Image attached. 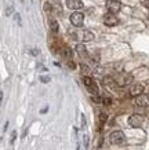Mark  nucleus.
<instances>
[{
  "mask_svg": "<svg viewBox=\"0 0 149 150\" xmlns=\"http://www.w3.org/2000/svg\"><path fill=\"white\" fill-rule=\"evenodd\" d=\"M109 142L112 145H122L126 142V135L123 131H113L111 135H109Z\"/></svg>",
  "mask_w": 149,
  "mask_h": 150,
  "instance_id": "obj_1",
  "label": "nucleus"
},
{
  "mask_svg": "<svg viewBox=\"0 0 149 150\" xmlns=\"http://www.w3.org/2000/svg\"><path fill=\"white\" fill-rule=\"evenodd\" d=\"M131 81H133V76L128 74V73H120V74H118V77L115 79V83H116L119 87H126V86H128Z\"/></svg>",
  "mask_w": 149,
  "mask_h": 150,
  "instance_id": "obj_2",
  "label": "nucleus"
},
{
  "mask_svg": "<svg viewBox=\"0 0 149 150\" xmlns=\"http://www.w3.org/2000/svg\"><path fill=\"white\" fill-rule=\"evenodd\" d=\"M144 120H145V117L142 114H133V116H130V118H128V124H130V127H133V128H138L141 124L144 123Z\"/></svg>",
  "mask_w": 149,
  "mask_h": 150,
  "instance_id": "obj_3",
  "label": "nucleus"
},
{
  "mask_svg": "<svg viewBox=\"0 0 149 150\" xmlns=\"http://www.w3.org/2000/svg\"><path fill=\"white\" fill-rule=\"evenodd\" d=\"M83 83H84V86H86L93 94H97V92H98V87H97L95 81L90 76H83Z\"/></svg>",
  "mask_w": 149,
  "mask_h": 150,
  "instance_id": "obj_4",
  "label": "nucleus"
},
{
  "mask_svg": "<svg viewBox=\"0 0 149 150\" xmlns=\"http://www.w3.org/2000/svg\"><path fill=\"white\" fill-rule=\"evenodd\" d=\"M135 105L141 106V108H148L149 106V94H141V95L135 96Z\"/></svg>",
  "mask_w": 149,
  "mask_h": 150,
  "instance_id": "obj_5",
  "label": "nucleus"
},
{
  "mask_svg": "<svg viewBox=\"0 0 149 150\" xmlns=\"http://www.w3.org/2000/svg\"><path fill=\"white\" fill-rule=\"evenodd\" d=\"M106 7H108L109 13L115 14V13H119V11H120V8H122V3L118 1V0H108Z\"/></svg>",
  "mask_w": 149,
  "mask_h": 150,
  "instance_id": "obj_6",
  "label": "nucleus"
},
{
  "mask_svg": "<svg viewBox=\"0 0 149 150\" xmlns=\"http://www.w3.org/2000/svg\"><path fill=\"white\" fill-rule=\"evenodd\" d=\"M69 19H71L72 25H75V26H81V25H83V21H84V15L81 13H73Z\"/></svg>",
  "mask_w": 149,
  "mask_h": 150,
  "instance_id": "obj_7",
  "label": "nucleus"
},
{
  "mask_svg": "<svg viewBox=\"0 0 149 150\" xmlns=\"http://www.w3.org/2000/svg\"><path fill=\"white\" fill-rule=\"evenodd\" d=\"M118 18L115 17V14L109 13V14H105L104 15V23L106 26H115V25H118Z\"/></svg>",
  "mask_w": 149,
  "mask_h": 150,
  "instance_id": "obj_8",
  "label": "nucleus"
},
{
  "mask_svg": "<svg viewBox=\"0 0 149 150\" xmlns=\"http://www.w3.org/2000/svg\"><path fill=\"white\" fill-rule=\"evenodd\" d=\"M142 92H144V86H142V84H134L130 90V95L135 98V96L141 95Z\"/></svg>",
  "mask_w": 149,
  "mask_h": 150,
  "instance_id": "obj_9",
  "label": "nucleus"
},
{
  "mask_svg": "<svg viewBox=\"0 0 149 150\" xmlns=\"http://www.w3.org/2000/svg\"><path fill=\"white\" fill-rule=\"evenodd\" d=\"M66 6L71 10H80L83 7V1L81 0H66Z\"/></svg>",
  "mask_w": 149,
  "mask_h": 150,
  "instance_id": "obj_10",
  "label": "nucleus"
},
{
  "mask_svg": "<svg viewBox=\"0 0 149 150\" xmlns=\"http://www.w3.org/2000/svg\"><path fill=\"white\" fill-rule=\"evenodd\" d=\"M76 51H77V54L80 55V57H84V55L87 54L86 47L83 46V44H77V46H76Z\"/></svg>",
  "mask_w": 149,
  "mask_h": 150,
  "instance_id": "obj_11",
  "label": "nucleus"
},
{
  "mask_svg": "<svg viewBox=\"0 0 149 150\" xmlns=\"http://www.w3.org/2000/svg\"><path fill=\"white\" fill-rule=\"evenodd\" d=\"M94 39V35L90 32V30H84V33H83V40L84 41H91Z\"/></svg>",
  "mask_w": 149,
  "mask_h": 150,
  "instance_id": "obj_12",
  "label": "nucleus"
},
{
  "mask_svg": "<svg viewBox=\"0 0 149 150\" xmlns=\"http://www.w3.org/2000/svg\"><path fill=\"white\" fill-rule=\"evenodd\" d=\"M50 28H51V30L53 33H58V22L53 19V21H50Z\"/></svg>",
  "mask_w": 149,
  "mask_h": 150,
  "instance_id": "obj_13",
  "label": "nucleus"
},
{
  "mask_svg": "<svg viewBox=\"0 0 149 150\" xmlns=\"http://www.w3.org/2000/svg\"><path fill=\"white\" fill-rule=\"evenodd\" d=\"M62 55H63V57H66L68 59H71V58H72V55H73V52H72V50H71V48L65 47V48L62 50Z\"/></svg>",
  "mask_w": 149,
  "mask_h": 150,
  "instance_id": "obj_14",
  "label": "nucleus"
},
{
  "mask_svg": "<svg viewBox=\"0 0 149 150\" xmlns=\"http://www.w3.org/2000/svg\"><path fill=\"white\" fill-rule=\"evenodd\" d=\"M102 96V105H105V106H109V105L112 103V98L109 95H101Z\"/></svg>",
  "mask_w": 149,
  "mask_h": 150,
  "instance_id": "obj_15",
  "label": "nucleus"
},
{
  "mask_svg": "<svg viewBox=\"0 0 149 150\" xmlns=\"http://www.w3.org/2000/svg\"><path fill=\"white\" fill-rule=\"evenodd\" d=\"M106 118H108V116H106L105 113H101V114H99V125H101V127H102V125L105 124Z\"/></svg>",
  "mask_w": 149,
  "mask_h": 150,
  "instance_id": "obj_16",
  "label": "nucleus"
},
{
  "mask_svg": "<svg viewBox=\"0 0 149 150\" xmlns=\"http://www.w3.org/2000/svg\"><path fill=\"white\" fill-rule=\"evenodd\" d=\"M40 81L41 83H48L50 81V77H48V76H41V77H40Z\"/></svg>",
  "mask_w": 149,
  "mask_h": 150,
  "instance_id": "obj_17",
  "label": "nucleus"
},
{
  "mask_svg": "<svg viewBox=\"0 0 149 150\" xmlns=\"http://www.w3.org/2000/svg\"><path fill=\"white\" fill-rule=\"evenodd\" d=\"M68 65H69V68H71V69H75V68H76V64H75V62H72V61H69Z\"/></svg>",
  "mask_w": 149,
  "mask_h": 150,
  "instance_id": "obj_18",
  "label": "nucleus"
},
{
  "mask_svg": "<svg viewBox=\"0 0 149 150\" xmlns=\"http://www.w3.org/2000/svg\"><path fill=\"white\" fill-rule=\"evenodd\" d=\"M81 70H83V73H84V72H86V73L90 72V69L87 68V66H84V65H81Z\"/></svg>",
  "mask_w": 149,
  "mask_h": 150,
  "instance_id": "obj_19",
  "label": "nucleus"
},
{
  "mask_svg": "<svg viewBox=\"0 0 149 150\" xmlns=\"http://www.w3.org/2000/svg\"><path fill=\"white\" fill-rule=\"evenodd\" d=\"M11 11H13V7H9V10L6 11V14H7V15H10V14H11Z\"/></svg>",
  "mask_w": 149,
  "mask_h": 150,
  "instance_id": "obj_20",
  "label": "nucleus"
},
{
  "mask_svg": "<svg viewBox=\"0 0 149 150\" xmlns=\"http://www.w3.org/2000/svg\"><path fill=\"white\" fill-rule=\"evenodd\" d=\"M144 6L146 7V8H149V0H145V1H144Z\"/></svg>",
  "mask_w": 149,
  "mask_h": 150,
  "instance_id": "obj_21",
  "label": "nucleus"
}]
</instances>
